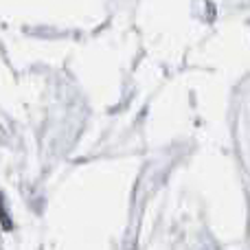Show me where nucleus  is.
I'll return each mask as SVG.
<instances>
[]
</instances>
